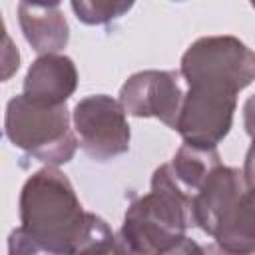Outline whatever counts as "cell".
<instances>
[{
	"instance_id": "obj_1",
	"label": "cell",
	"mask_w": 255,
	"mask_h": 255,
	"mask_svg": "<svg viewBox=\"0 0 255 255\" xmlns=\"http://www.w3.org/2000/svg\"><path fill=\"white\" fill-rule=\"evenodd\" d=\"M90 211L56 167L34 171L20 191V227L8 237L10 253H84Z\"/></svg>"
},
{
	"instance_id": "obj_2",
	"label": "cell",
	"mask_w": 255,
	"mask_h": 255,
	"mask_svg": "<svg viewBox=\"0 0 255 255\" xmlns=\"http://www.w3.org/2000/svg\"><path fill=\"white\" fill-rule=\"evenodd\" d=\"M191 197L177 185L169 165L151 175L149 193L133 199L120 229V251L128 253H191L199 247L185 235L191 225Z\"/></svg>"
},
{
	"instance_id": "obj_3",
	"label": "cell",
	"mask_w": 255,
	"mask_h": 255,
	"mask_svg": "<svg viewBox=\"0 0 255 255\" xmlns=\"http://www.w3.org/2000/svg\"><path fill=\"white\" fill-rule=\"evenodd\" d=\"M191 223L227 253L255 251V215L251 181L237 167L217 163L189 205Z\"/></svg>"
},
{
	"instance_id": "obj_4",
	"label": "cell",
	"mask_w": 255,
	"mask_h": 255,
	"mask_svg": "<svg viewBox=\"0 0 255 255\" xmlns=\"http://www.w3.org/2000/svg\"><path fill=\"white\" fill-rule=\"evenodd\" d=\"M4 131L12 145L46 165L68 163L78 149L66 104L48 106L20 94L6 106Z\"/></svg>"
},
{
	"instance_id": "obj_5",
	"label": "cell",
	"mask_w": 255,
	"mask_h": 255,
	"mask_svg": "<svg viewBox=\"0 0 255 255\" xmlns=\"http://www.w3.org/2000/svg\"><path fill=\"white\" fill-rule=\"evenodd\" d=\"M179 76L185 84L211 82L241 92L255 78V56L235 36H203L183 52Z\"/></svg>"
},
{
	"instance_id": "obj_6",
	"label": "cell",
	"mask_w": 255,
	"mask_h": 255,
	"mask_svg": "<svg viewBox=\"0 0 255 255\" xmlns=\"http://www.w3.org/2000/svg\"><path fill=\"white\" fill-rule=\"evenodd\" d=\"M239 92L211 84L189 82L175 122V131L185 143L217 147L233 126Z\"/></svg>"
},
{
	"instance_id": "obj_7",
	"label": "cell",
	"mask_w": 255,
	"mask_h": 255,
	"mask_svg": "<svg viewBox=\"0 0 255 255\" xmlns=\"http://www.w3.org/2000/svg\"><path fill=\"white\" fill-rule=\"evenodd\" d=\"M78 145L98 161L114 159L129 149V124L118 100L94 94L80 100L72 112Z\"/></svg>"
},
{
	"instance_id": "obj_8",
	"label": "cell",
	"mask_w": 255,
	"mask_h": 255,
	"mask_svg": "<svg viewBox=\"0 0 255 255\" xmlns=\"http://www.w3.org/2000/svg\"><path fill=\"white\" fill-rule=\"evenodd\" d=\"M179 74L169 70H141L131 74L122 90L120 104L135 118H155L167 128H175L183 100Z\"/></svg>"
},
{
	"instance_id": "obj_9",
	"label": "cell",
	"mask_w": 255,
	"mask_h": 255,
	"mask_svg": "<svg viewBox=\"0 0 255 255\" xmlns=\"http://www.w3.org/2000/svg\"><path fill=\"white\" fill-rule=\"evenodd\" d=\"M78 88V70L64 54H40L24 78V96L34 102L58 106L66 104Z\"/></svg>"
},
{
	"instance_id": "obj_10",
	"label": "cell",
	"mask_w": 255,
	"mask_h": 255,
	"mask_svg": "<svg viewBox=\"0 0 255 255\" xmlns=\"http://www.w3.org/2000/svg\"><path fill=\"white\" fill-rule=\"evenodd\" d=\"M18 22L26 42L38 54H58L68 46L70 28L58 8L20 2Z\"/></svg>"
},
{
	"instance_id": "obj_11",
	"label": "cell",
	"mask_w": 255,
	"mask_h": 255,
	"mask_svg": "<svg viewBox=\"0 0 255 255\" xmlns=\"http://www.w3.org/2000/svg\"><path fill=\"white\" fill-rule=\"evenodd\" d=\"M217 163H221L217 147H201V145L183 141V145L175 151L171 163H167V165H169V171H171L173 179L177 181V185L189 197H193L197 187L203 183L207 173Z\"/></svg>"
},
{
	"instance_id": "obj_12",
	"label": "cell",
	"mask_w": 255,
	"mask_h": 255,
	"mask_svg": "<svg viewBox=\"0 0 255 255\" xmlns=\"http://www.w3.org/2000/svg\"><path fill=\"white\" fill-rule=\"evenodd\" d=\"M76 18L88 26H102L122 18L135 0H70Z\"/></svg>"
},
{
	"instance_id": "obj_13",
	"label": "cell",
	"mask_w": 255,
	"mask_h": 255,
	"mask_svg": "<svg viewBox=\"0 0 255 255\" xmlns=\"http://www.w3.org/2000/svg\"><path fill=\"white\" fill-rule=\"evenodd\" d=\"M20 68V52L12 38L6 32L2 14H0V82L10 80Z\"/></svg>"
},
{
	"instance_id": "obj_14",
	"label": "cell",
	"mask_w": 255,
	"mask_h": 255,
	"mask_svg": "<svg viewBox=\"0 0 255 255\" xmlns=\"http://www.w3.org/2000/svg\"><path fill=\"white\" fill-rule=\"evenodd\" d=\"M20 2L34 4V6H52V8H58L62 0H20Z\"/></svg>"
}]
</instances>
